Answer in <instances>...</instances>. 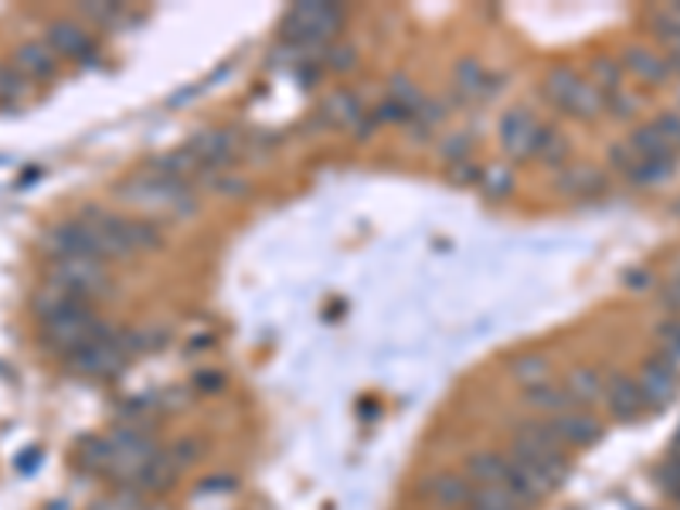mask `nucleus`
Masks as SVG:
<instances>
[{
  "instance_id": "f3484780",
  "label": "nucleus",
  "mask_w": 680,
  "mask_h": 510,
  "mask_svg": "<svg viewBox=\"0 0 680 510\" xmlns=\"http://www.w3.org/2000/svg\"><path fill=\"white\" fill-rule=\"evenodd\" d=\"M524 398L531 401L535 408H541V412H548V416H559V412H565V408H578L572 401V395L565 392V385H559L555 378L541 381V385L524 388Z\"/></svg>"
},
{
  "instance_id": "20e7f679",
  "label": "nucleus",
  "mask_w": 680,
  "mask_h": 510,
  "mask_svg": "<svg viewBox=\"0 0 680 510\" xmlns=\"http://www.w3.org/2000/svg\"><path fill=\"white\" fill-rule=\"evenodd\" d=\"M544 95L559 113L572 116V119H595L602 110H606V95H602L592 79L578 75L575 68H555L548 72L544 79Z\"/></svg>"
},
{
  "instance_id": "1a4fd4ad",
  "label": "nucleus",
  "mask_w": 680,
  "mask_h": 510,
  "mask_svg": "<svg viewBox=\"0 0 680 510\" xmlns=\"http://www.w3.org/2000/svg\"><path fill=\"white\" fill-rule=\"evenodd\" d=\"M544 422L562 449L565 446H589L602 436V422L589 412V408H565V412L548 416Z\"/></svg>"
},
{
  "instance_id": "9b49d317",
  "label": "nucleus",
  "mask_w": 680,
  "mask_h": 510,
  "mask_svg": "<svg viewBox=\"0 0 680 510\" xmlns=\"http://www.w3.org/2000/svg\"><path fill=\"white\" fill-rule=\"evenodd\" d=\"M59 62L62 59L55 55V48L48 44V41H41V38L24 41L14 51V68L28 82H48V79H55V75H59Z\"/></svg>"
},
{
  "instance_id": "0eeeda50",
  "label": "nucleus",
  "mask_w": 680,
  "mask_h": 510,
  "mask_svg": "<svg viewBox=\"0 0 680 510\" xmlns=\"http://www.w3.org/2000/svg\"><path fill=\"white\" fill-rule=\"evenodd\" d=\"M497 133H500V150L508 153L511 161H531V157H538V153H541V146H544L551 130L535 113L511 110V113H503Z\"/></svg>"
},
{
  "instance_id": "2f4dec72",
  "label": "nucleus",
  "mask_w": 680,
  "mask_h": 510,
  "mask_svg": "<svg viewBox=\"0 0 680 510\" xmlns=\"http://www.w3.org/2000/svg\"><path fill=\"white\" fill-rule=\"evenodd\" d=\"M673 449H680V436H677V446H673Z\"/></svg>"
},
{
  "instance_id": "b1692460",
  "label": "nucleus",
  "mask_w": 680,
  "mask_h": 510,
  "mask_svg": "<svg viewBox=\"0 0 680 510\" xmlns=\"http://www.w3.org/2000/svg\"><path fill=\"white\" fill-rule=\"evenodd\" d=\"M562 184L568 194H592L602 188V174L592 170V167H572L565 177H562Z\"/></svg>"
},
{
  "instance_id": "c756f323",
  "label": "nucleus",
  "mask_w": 680,
  "mask_h": 510,
  "mask_svg": "<svg viewBox=\"0 0 680 510\" xmlns=\"http://www.w3.org/2000/svg\"><path fill=\"white\" fill-rule=\"evenodd\" d=\"M664 303L670 306V310H680V272L673 276V283L667 286V293H664Z\"/></svg>"
},
{
  "instance_id": "2eb2a0df",
  "label": "nucleus",
  "mask_w": 680,
  "mask_h": 510,
  "mask_svg": "<svg viewBox=\"0 0 680 510\" xmlns=\"http://www.w3.org/2000/svg\"><path fill=\"white\" fill-rule=\"evenodd\" d=\"M629 150L637 153V161H673V146L667 143V137L657 130V123H646L629 137Z\"/></svg>"
},
{
  "instance_id": "f8f14e48",
  "label": "nucleus",
  "mask_w": 680,
  "mask_h": 510,
  "mask_svg": "<svg viewBox=\"0 0 680 510\" xmlns=\"http://www.w3.org/2000/svg\"><path fill=\"white\" fill-rule=\"evenodd\" d=\"M640 381V392H643V401H646V408L653 405H667L673 395H677V365L673 361H667L664 354H657V357H650L646 361V368H643V374L637 378Z\"/></svg>"
},
{
  "instance_id": "cd10ccee",
  "label": "nucleus",
  "mask_w": 680,
  "mask_h": 510,
  "mask_svg": "<svg viewBox=\"0 0 680 510\" xmlns=\"http://www.w3.org/2000/svg\"><path fill=\"white\" fill-rule=\"evenodd\" d=\"M657 483H660V487H664L673 500H680V459H677V456H670L667 463L660 467Z\"/></svg>"
},
{
  "instance_id": "a211bd4d",
  "label": "nucleus",
  "mask_w": 680,
  "mask_h": 510,
  "mask_svg": "<svg viewBox=\"0 0 680 510\" xmlns=\"http://www.w3.org/2000/svg\"><path fill=\"white\" fill-rule=\"evenodd\" d=\"M626 68L633 75H640L643 82H664L673 65H670V59L653 55V51H646V48H629L626 51Z\"/></svg>"
},
{
  "instance_id": "dca6fc26",
  "label": "nucleus",
  "mask_w": 680,
  "mask_h": 510,
  "mask_svg": "<svg viewBox=\"0 0 680 510\" xmlns=\"http://www.w3.org/2000/svg\"><path fill=\"white\" fill-rule=\"evenodd\" d=\"M565 392L572 395V401L578 408H589L595 405L602 395H606V381L599 378L595 368H575L568 378H565Z\"/></svg>"
},
{
  "instance_id": "7ed1b4c3",
  "label": "nucleus",
  "mask_w": 680,
  "mask_h": 510,
  "mask_svg": "<svg viewBox=\"0 0 680 510\" xmlns=\"http://www.w3.org/2000/svg\"><path fill=\"white\" fill-rule=\"evenodd\" d=\"M119 197L137 204V208H143L150 215V221H154L157 215H178L181 218L194 208V194L188 191V184L170 181V177H164L157 170H146L140 177H133V181H126Z\"/></svg>"
},
{
  "instance_id": "393cba45",
  "label": "nucleus",
  "mask_w": 680,
  "mask_h": 510,
  "mask_svg": "<svg viewBox=\"0 0 680 510\" xmlns=\"http://www.w3.org/2000/svg\"><path fill=\"white\" fill-rule=\"evenodd\" d=\"M457 86H460V92H466V95H480L484 92V86H487V72L476 65V62H463L460 68H457Z\"/></svg>"
},
{
  "instance_id": "6e6552de",
  "label": "nucleus",
  "mask_w": 680,
  "mask_h": 510,
  "mask_svg": "<svg viewBox=\"0 0 680 510\" xmlns=\"http://www.w3.org/2000/svg\"><path fill=\"white\" fill-rule=\"evenodd\" d=\"M123 361H126V347H123L119 334L113 330L110 337L89 344V347L79 350V354H72V357H68V368H72V371H79V374H89V378H106V374H113Z\"/></svg>"
},
{
  "instance_id": "f257e3e1",
  "label": "nucleus",
  "mask_w": 680,
  "mask_h": 510,
  "mask_svg": "<svg viewBox=\"0 0 680 510\" xmlns=\"http://www.w3.org/2000/svg\"><path fill=\"white\" fill-rule=\"evenodd\" d=\"M508 459H511L521 494L531 503H538L548 490H555L568 473L565 449L551 436L548 422H527L514 436Z\"/></svg>"
},
{
  "instance_id": "39448f33",
  "label": "nucleus",
  "mask_w": 680,
  "mask_h": 510,
  "mask_svg": "<svg viewBox=\"0 0 680 510\" xmlns=\"http://www.w3.org/2000/svg\"><path fill=\"white\" fill-rule=\"evenodd\" d=\"M344 24V11L337 4H296L283 17V35L299 48H320L331 41Z\"/></svg>"
},
{
  "instance_id": "a878e982",
  "label": "nucleus",
  "mask_w": 680,
  "mask_h": 510,
  "mask_svg": "<svg viewBox=\"0 0 680 510\" xmlns=\"http://www.w3.org/2000/svg\"><path fill=\"white\" fill-rule=\"evenodd\" d=\"M79 14H82L89 24H113V21H119V17L126 14V8H123V4H82Z\"/></svg>"
},
{
  "instance_id": "423d86ee",
  "label": "nucleus",
  "mask_w": 680,
  "mask_h": 510,
  "mask_svg": "<svg viewBox=\"0 0 680 510\" xmlns=\"http://www.w3.org/2000/svg\"><path fill=\"white\" fill-rule=\"evenodd\" d=\"M48 283L65 290L75 299L92 303L110 293V272L95 259H55L52 272H48Z\"/></svg>"
},
{
  "instance_id": "6ab92c4d",
  "label": "nucleus",
  "mask_w": 680,
  "mask_h": 510,
  "mask_svg": "<svg viewBox=\"0 0 680 510\" xmlns=\"http://www.w3.org/2000/svg\"><path fill=\"white\" fill-rule=\"evenodd\" d=\"M320 113H323V119H331L334 126H355L364 116V110L358 106V99L350 92H334L331 99L323 102Z\"/></svg>"
},
{
  "instance_id": "bb28decb",
  "label": "nucleus",
  "mask_w": 680,
  "mask_h": 510,
  "mask_svg": "<svg viewBox=\"0 0 680 510\" xmlns=\"http://www.w3.org/2000/svg\"><path fill=\"white\" fill-rule=\"evenodd\" d=\"M657 337L664 344V357L673 365H680V320H670L657 330Z\"/></svg>"
},
{
  "instance_id": "5701e85b",
  "label": "nucleus",
  "mask_w": 680,
  "mask_h": 510,
  "mask_svg": "<svg viewBox=\"0 0 680 510\" xmlns=\"http://www.w3.org/2000/svg\"><path fill=\"white\" fill-rule=\"evenodd\" d=\"M670 174H673V161H640L626 177L633 184H660Z\"/></svg>"
},
{
  "instance_id": "4be33fe9",
  "label": "nucleus",
  "mask_w": 680,
  "mask_h": 510,
  "mask_svg": "<svg viewBox=\"0 0 680 510\" xmlns=\"http://www.w3.org/2000/svg\"><path fill=\"white\" fill-rule=\"evenodd\" d=\"M514 378L521 388H531V385H541V381L551 378V365L544 361V357L531 354V357H521V361L514 365Z\"/></svg>"
},
{
  "instance_id": "aec40b11",
  "label": "nucleus",
  "mask_w": 680,
  "mask_h": 510,
  "mask_svg": "<svg viewBox=\"0 0 680 510\" xmlns=\"http://www.w3.org/2000/svg\"><path fill=\"white\" fill-rule=\"evenodd\" d=\"M473 503L480 510H531L535 503L524 500L517 490H490V487H473Z\"/></svg>"
},
{
  "instance_id": "4468645a",
  "label": "nucleus",
  "mask_w": 680,
  "mask_h": 510,
  "mask_svg": "<svg viewBox=\"0 0 680 510\" xmlns=\"http://www.w3.org/2000/svg\"><path fill=\"white\" fill-rule=\"evenodd\" d=\"M429 494L439 507H449V510H463L473 503V483L463 476V473H439L433 483H429Z\"/></svg>"
},
{
  "instance_id": "f03ea898",
  "label": "nucleus",
  "mask_w": 680,
  "mask_h": 510,
  "mask_svg": "<svg viewBox=\"0 0 680 510\" xmlns=\"http://www.w3.org/2000/svg\"><path fill=\"white\" fill-rule=\"evenodd\" d=\"M110 334H113V327L92 310V303H82V299L72 303L68 310H62L59 317H52L44 323V330H41L44 344L52 347L55 354H62V357L79 354L89 344L103 341Z\"/></svg>"
},
{
  "instance_id": "9d476101",
  "label": "nucleus",
  "mask_w": 680,
  "mask_h": 510,
  "mask_svg": "<svg viewBox=\"0 0 680 510\" xmlns=\"http://www.w3.org/2000/svg\"><path fill=\"white\" fill-rule=\"evenodd\" d=\"M48 44L55 48L59 59H75V62H92L95 55V41L92 31L79 21H52L48 24Z\"/></svg>"
},
{
  "instance_id": "ddd939ff",
  "label": "nucleus",
  "mask_w": 680,
  "mask_h": 510,
  "mask_svg": "<svg viewBox=\"0 0 680 510\" xmlns=\"http://www.w3.org/2000/svg\"><path fill=\"white\" fill-rule=\"evenodd\" d=\"M606 401H610V412L619 419V422H633L646 401H643V392H640V381L629 378V374H616L610 385H606Z\"/></svg>"
},
{
  "instance_id": "c85d7f7f",
  "label": "nucleus",
  "mask_w": 680,
  "mask_h": 510,
  "mask_svg": "<svg viewBox=\"0 0 680 510\" xmlns=\"http://www.w3.org/2000/svg\"><path fill=\"white\" fill-rule=\"evenodd\" d=\"M657 130L667 137V143H670L673 150H680V116H673V113L660 116V119H657Z\"/></svg>"
},
{
  "instance_id": "7c9ffc66",
  "label": "nucleus",
  "mask_w": 680,
  "mask_h": 510,
  "mask_svg": "<svg viewBox=\"0 0 680 510\" xmlns=\"http://www.w3.org/2000/svg\"><path fill=\"white\" fill-rule=\"evenodd\" d=\"M463 510H480V507H476V503H470V507H463Z\"/></svg>"
},
{
  "instance_id": "412c9836",
  "label": "nucleus",
  "mask_w": 680,
  "mask_h": 510,
  "mask_svg": "<svg viewBox=\"0 0 680 510\" xmlns=\"http://www.w3.org/2000/svg\"><path fill=\"white\" fill-rule=\"evenodd\" d=\"M31 92V82L14 68V62H0V102L4 106H17Z\"/></svg>"
}]
</instances>
